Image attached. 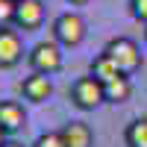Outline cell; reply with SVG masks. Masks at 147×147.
<instances>
[{
  "label": "cell",
  "instance_id": "6da1fadb",
  "mask_svg": "<svg viewBox=\"0 0 147 147\" xmlns=\"http://www.w3.org/2000/svg\"><path fill=\"white\" fill-rule=\"evenodd\" d=\"M103 53L112 59V62L118 65V71L127 74V77H129V74H136V71L141 68V62H144L138 41L127 38V35H115V38H109L106 47H103Z\"/></svg>",
  "mask_w": 147,
  "mask_h": 147
},
{
  "label": "cell",
  "instance_id": "7a4b0ae2",
  "mask_svg": "<svg viewBox=\"0 0 147 147\" xmlns=\"http://www.w3.org/2000/svg\"><path fill=\"white\" fill-rule=\"evenodd\" d=\"M65 47L59 44V41H38L32 47V50L27 53V62L35 74H47V77H53V74H59L65 68Z\"/></svg>",
  "mask_w": 147,
  "mask_h": 147
},
{
  "label": "cell",
  "instance_id": "3957f363",
  "mask_svg": "<svg viewBox=\"0 0 147 147\" xmlns=\"http://www.w3.org/2000/svg\"><path fill=\"white\" fill-rule=\"evenodd\" d=\"M71 103L80 109V112H94L100 103H106V88H103V82L97 80V77H80V80H74L71 82Z\"/></svg>",
  "mask_w": 147,
  "mask_h": 147
},
{
  "label": "cell",
  "instance_id": "277c9868",
  "mask_svg": "<svg viewBox=\"0 0 147 147\" xmlns=\"http://www.w3.org/2000/svg\"><path fill=\"white\" fill-rule=\"evenodd\" d=\"M88 35V24H85L82 15L77 12H62L56 21H53V41H59L65 50H74L80 47Z\"/></svg>",
  "mask_w": 147,
  "mask_h": 147
},
{
  "label": "cell",
  "instance_id": "5b68a950",
  "mask_svg": "<svg viewBox=\"0 0 147 147\" xmlns=\"http://www.w3.org/2000/svg\"><path fill=\"white\" fill-rule=\"evenodd\" d=\"M9 24L15 30H21V32L41 30V24H44V3L41 0H21V3H15V12H12Z\"/></svg>",
  "mask_w": 147,
  "mask_h": 147
},
{
  "label": "cell",
  "instance_id": "8992f818",
  "mask_svg": "<svg viewBox=\"0 0 147 147\" xmlns=\"http://www.w3.org/2000/svg\"><path fill=\"white\" fill-rule=\"evenodd\" d=\"M24 59V38L15 27H0V71H12Z\"/></svg>",
  "mask_w": 147,
  "mask_h": 147
},
{
  "label": "cell",
  "instance_id": "52a82bcc",
  "mask_svg": "<svg viewBox=\"0 0 147 147\" xmlns=\"http://www.w3.org/2000/svg\"><path fill=\"white\" fill-rule=\"evenodd\" d=\"M21 94H24V100H30V103H44V100H50V94H53V82L47 74H30V77H24L21 82Z\"/></svg>",
  "mask_w": 147,
  "mask_h": 147
},
{
  "label": "cell",
  "instance_id": "ba28073f",
  "mask_svg": "<svg viewBox=\"0 0 147 147\" xmlns=\"http://www.w3.org/2000/svg\"><path fill=\"white\" fill-rule=\"evenodd\" d=\"M59 132L68 147H94V129L85 121H68Z\"/></svg>",
  "mask_w": 147,
  "mask_h": 147
},
{
  "label": "cell",
  "instance_id": "9c48e42d",
  "mask_svg": "<svg viewBox=\"0 0 147 147\" xmlns=\"http://www.w3.org/2000/svg\"><path fill=\"white\" fill-rule=\"evenodd\" d=\"M0 124H3V129L9 132H18L27 127V112H24V106L18 100H0Z\"/></svg>",
  "mask_w": 147,
  "mask_h": 147
},
{
  "label": "cell",
  "instance_id": "30bf717a",
  "mask_svg": "<svg viewBox=\"0 0 147 147\" xmlns=\"http://www.w3.org/2000/svg\"><path fill=\"white\" fill-rule=\"evenodd\" d=\"M106 88V103H127L129 97H132V80L127 77V74H121L118 80H112V82H106L103 85Z\"/></svg>",
  "mask_w": 147,
  "mask_h": 147
},
{
  "label": "cell",
  "instance_id": "8fae6325",
  "mask_svg": "<svg viewBox=\"0 0 147 147\" xmlns=\"http://www.w3.org/2000/svg\"><path fill=\"white\" fill-rule=\"evenodd\" d=\"M88 74H91V77H97V80H100L103 85L121 77V71H118V65H115V62H112V59H109L106 53H97V56L91 59V71H88Z\"/></svg>",
  "mask_w": 147,
  "mask_h": 147
},
{
  "label": "cell",
  "instance_id": "7c38bea8",
  "mask_svg": "<svg viewBox=\"0 0 147 147\" xmlns=\"http://www.w3.org/2000/svg\"><path fill=\"white\" fill-rule=\"evenodd\" d=\"M124 141H127V147H147V118L129 121L124 129Z\"/></svg>",
  "mask_w": 147,
  "mask_h": 147
},
{
  "label": "cell",
  "instance_id": "4fadbf2b",
  "mask_svg": "<svg viewBox=\"0 0 147 147\" xmlns=\"http://www.w3.org/2000/svg\"><path fill=\"white\" fill-rule=\"evenodd\" d=\"M32 147H68V144L62 138V132H41V136L32 141Z\"/></svg>",
  "mask_w": 147,
  "mask_h": 147
},
{
  "label": "cell",
  "instance_id": "5bb4252c",
  "mask_svg": "<svg viewBox=\"0 0 147 147\" xmlns=\"http://www.w3.org/2000/svg\"><path fill=\"white\" fill-rule=\"evenodd\" d=\"M129 15L132 18H136L138 24H144V27H147V0H129Z\"/></svg>",
  "mask_w": 147,
  "mask_h": 147
},
{
  "label": "cell",
  "instance_id": "9a60e30c",
  "mask_svg": "<svg viewBox=\"0 0 147 147\" xmlns=\"http://www.w3.org/2000/svg\"><path fill=\"white\" fill-rule=\"evenodd\" d=\"M6 141H9V132H6V129H3V124H0V147H3V144H6Z\"/></svg>",
  "mask_w": 147,
  "mask_h": 147
},
{
  "label": "cell",
  "instance_id": "2e32d148",
  "mask_svg": "<svg viewBox=\"0 0 147 147\" xmlns=\"http://www.w3.org/2000/svg\"><path fill=\"white\" fill-rule=\"evenodd\" d=\"M3 147H24V144H21V141H12V138H9V141H6Z\"/></svg>",
  "mask_w": 147,
  "mask_h": 147
},
{
  "label": "cell",
  "instance_id": "e0dca14e",
  "mask_svg": "<svg viewBox=\"0 0 147 147\" xmlns=\"http://www.w3.org/2000/svg\"><path fill=\"white\" fill-rule=\"evenodd\" d=\"M68 3H71V6H85L88 0H68Z\"/></svg>",
  "mask_w": 147,
  "mask_h": 147
},
{
  "label": "cell",
  "instance_id": "ac0fdd59",
  "mask_svg": "<svg viewBox=\"0 0 147 147\" xmlns=\"http://www.w3.org/2000/svg\"><path fill=\"white\" fill-rule=\"evenodd\" d=\"M9 3H21V0H9Z\"/></svg>",
  "mask_w": 147,
  "mask_h": 147
},
{
  "label": "cell",
  "instance_id": "d6986e66",
  "mask_svg": "<svg viewBox=\"0 0 147 147\" xmlns=\"http://www.w3.org/2000/svg\"><path fill=\"white\" fill-rule=\"evenodd\" d=\"M144 41H147V30H144Z\"/></svg>",
  "mask_w": 147,
  "mask_h": 147
}]
</instances>
